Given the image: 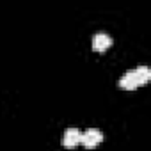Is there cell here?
Instances as JSON below:
<instances>
[{"label":"cell","mask_w":151,"mask_h":151,"mask_svg":"<svg viewBox=\"0 0 151 151\" xmlns=\"http://www.w3.org/2000/svg\"><path fill=\"white\" fill-rule=\"evenodd\" d=\"M101 140H103V133L100 130H96V128H89L80 135V144L84 147H87V149H93V147L100 146Z\"/></svg>","instance_id":"7a4b0ae2"},{"label":"cell","mask_w":151,"mask_h":151,"mask_svg":"<svg viewBox=\"0 0 151 151\" xmlns=\"http://www.w3.org/2000/svg\"><path fill=\"white\" fill-rule=\"evenodd\" d=\"M151 78V69L147 66H139L137 69H130L126 75L119 78V87L124 91H133L144 84H147Z\"/></svg>","instance_id":"6da1fadb"},{"label":"cell","mask_w":151,"mask_h":151,"mask_svg":"<svg viewBox=\"0 0 151 151\" xmlns=\"http://www.w3.org/2000/svg\"><path fill=\"white\" fill-rule=\"evenodd\" d=\"M112 46V37L109 36V34H103V32H100V34H94L93 36V50L94 52H105V50H109Z\"/></svg>","instance_id":"3957f363"},{"label":"cell","mask_w":151,"mask_h":151,"mask_svg":"<svg viewBox=\"0 0 151 151\" xmlns=\"http://www.w3.org/2000/svg\"><path fill=\"white\" fill-rule=\"evenodd\" d=\"M80 132L77 128H68L64 137H62V146L64 147H75V146H78L80 144Z\"/></svg>","instance_id":"277c9868"}]
</instances>
